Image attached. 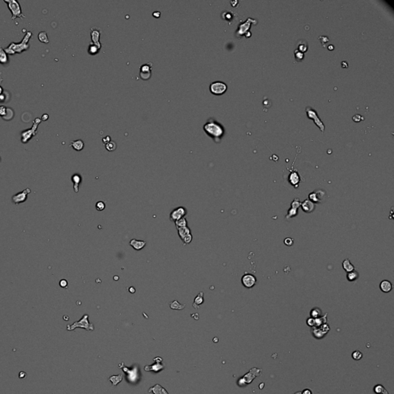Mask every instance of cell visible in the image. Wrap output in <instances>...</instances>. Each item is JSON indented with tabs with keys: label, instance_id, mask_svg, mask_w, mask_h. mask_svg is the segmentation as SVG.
<instances>
[{
	"label": "cell",
	"instance_id": "obj_1",
	"mask_svg": "<svg viewBox=\"0 0 394 394\" xmlns=\"http://www.w3.org/2000/svg\"><path fill=\"white\" fill-rule=\"evenodd\" d=\"M203 130L216 143H219L224 134L223 126L213 118H209L207 120L203 126Z\"/></svg>",
	"mask_w": 394,
	"mask_h": 394
},
{
	"label": "cell",
	"instance_id": "obj_2",
	"mask_svg": "<svg viewBox=\"0 0 394 394\" xmlns=\"http://www.w3.org/2000/svg\"><path fill=\"white\" fill-rule=\"evenodd\" d=\"M32 36L33 33L31 31L26 32L20 43H11L5 49H4V50L8 55H15L17 53L20 54L24 51H27L30 47L29 42Z\"/></svg>",
	"mask_w": 394,
	"mask_h": 394
},
{
	"label": "cell",
	"instance_id": "obj_3",
	"mask_svg": "<svg viewBox=\"0 0 394 394\" xmlns=\"http://www.w3.org/2000/svg\"><path fill=\"white\" fill-rule=\"evenodd\" d=\"M76 328H82L85 329L87 331H93L94 330V325L92 323H90L89 321V315L85 314L82 316L81 320L79 321H76L72 325H68L66 327V330L68 331H73Z\"/></svg>",
	"mask_w": 394,
	"mask_h": 394
},
{
	"label": "cell",
	"instance_id": "obj_4",
	"mask_svg": "<svg viewBox=\"0 0 394 394\" xmlns=\"http://www.w3.org/2000/svg\"><path fill=\"white\" fill-rule=\"evenodd\" d=\"M3 2L6 3L9 9L11 12L12 20H15L17 18H26V16L22 13L19 2H17L16 0H4Z\"/></svg>",
	"mask_w": 394,
	"mask_h": 394
},
{
	"label": "cell",
	"instance_id": "obj_5",
	"mask_svg": "<svg viewBox=\"0 0 394 394\" xmlns=\"http://www.w3.org/2000/svg\"><path fill=\"white\" fill-rule=\"evenodd\" d=\"M42 120L40 118H36L33 121V124L32 128L24 130L21 133V142L22 143H27L31 139L36 137L37 134V130Z\"/></svg>",
	"mask_w": 394,
	"mask_h": 394
},
{
	"label": "cell",
	"instance_id": "obj_6",
	"mask_svg": "<svg viewBox=\"0 0 394 394\" xmlns=\"http://www.w3.org/2000/svg\"><path fill=\"white\" fill-rule=\"evenodd\" d=\"M227 85L225 82L221 81H216L209 85V90L214 95H222L226 91Z\"/></svg>",
	"mask_w": 394,
	"mask_h": 394
},
{
	"label": "cell",
	"instance_id": "obj_7",
	"mask_svg": "<svg viewBox=\"0 0 394 394\" xmlns=\"http://www.w3.org/2000/svg\"><path fill=\"white\" fill-rule=\"evenodd\" d=\"M306 113H307V116H308V117H309V119H312L315 122L316 124L320 127L321 131L323 132L324 130H325V126H324V124L323 123V122L321 121L320 117L318 116L317 112H316V110L314 109L311 108L310 106H308L306 108Z\"/></svg>",
	"mask_w": 394,
	"mask_h": 394
},
{
	"label": "cell",
	"instance_id": "obj_8",
	"mask_svg": "<svg viewBox=\"0 0 394 394\" xmlns=\"http://www.w3.org/2000/svg\"><path fill=\"white\" fill-rule=\"evenodd\" d=\"M30 192H31V189L29 188H26V189H24L22 192H18V193L12 195V202H13L15 205H19V204L26 202L27 199V197H28V195Z\"/></svg>",
	"mask_w": 394,
	"mask_h": 394
},
{
	"label": "cell",
	"instance_id": "obj_9",
	"mask_svg": "<svg viewBox=\"0 0 394 394\" xmlns=\"http://www.w3.org/2000/svg\"><path fill=\"white\" fill-rule=\"evenodd\" d=\"M186 214H187V210H186V209L184 208L183 206H179L177 207V208L174 209L170 213L169 219H170L171 221L174 222L175 223V222L177 221V220L180 219L186 216Z\"/></svg>",
	"mask_w": 394,
	"mask_h": 394
},
{
	"label": "cell",
	"instance_id": "obj_10",
	"mask_svg": "<svg viewBox=\"0 0 394 394\" xmlns=\"http://www.w3.org/2000/svg\"><path fill=\"white\" fill-rule=\"evenodd\" d=\"M152 76V64L147 63L144 64L140 67V76L143 80H148L150 79Z\"/></svg>",
	"mask_w": 394,
	"mask_h": 394
},
{
	"label": "cell",
	"instance_id": "obj_11",
	"mask_svg": "<svg viewBox=\"0 0 394 394\" xmlns=\"http://www.w3.org/2000/svg\"><path fill=\"white\" fill-rule=\"evenodd\" d=\"M256 282V279L253 275L250 273H246L242 277V283L246 288H252L255 286Z\"/></svg>",
	"mask_w": 394,
	"mask_h": 394
},
{
	"label": "cell",
	"instance_id": "obj_12",
	"mask_svg": "<svg viewBox=\"0 0 394 394\" xmlns=\"http://www.w3.org/2000/svg\"><path fill=\"white\" fill-rule=\"evenodd\" d=\"M101 30L97 27H92L90 30V36L91 40H92V43L98 46L99 49L101 48V44L99 43V38H100Z\"/></svg>",
	"mask_w": 394,
	"mask_h": 394
},
{
	"label": "cell",
	"instance_id": "obj_13",
	"mask_svg": "<svg viewBox=\"0 0 394 394\" xmlns=\"http://www.w3.org/2000/svg\"><path fill=\"white\" fill-rule=\"evenodd\" d=\"M325 195V192L323 190H317L316 192H312L309 195V199L311 202H316V203H320L322 202L323 197Z\"/></svg>",
	"mask_w": 394,
	"mask_h": 394
},
{
	"label": "cell",
	"instance_id": "obj_14",
	"mask_svg": "<svg viewBox=\"0 0 394 394\" xmlns=\"http://www.w3.org/2000/svg\"><path fill=\"white\" fill-rule=\"evenodd\" d=\"M300 206L302 210L305 213H312L315 209V205L309 199H306L303 202H301Z\"/></svg>",
	"mask_w": 394,
	"mask_h": 394
},
{
	"label": "cell",
	"instance_id": "obj_15",
	"mask_svg": "<svg viewBox=\"0 0 394 394\" xmlns=\"http://www.w3.org/2000/svg\"><path fill=\"white\" fill-rule=\"evenodd\" d=\"M130 245L135 250L139 251V250H141L142 249H143L146 246V242L143 241V240H136V239H133V240H130Z\"/></svg>",
	"mask_w": 394,
	"mask_h": 394
},
{
	"label": "cell",
	"instance_id": "obj_16",
	"mask_svg": "<svg viewBox=\"0 0 394 394\" xmlns=\"http://www.w3.org/2000/svg\"><path fill=\"white\" fill-rule=\"evenodd\" d=\"M253 22V19H252L251 18H249L248 19H247V21L243 23V24L240 25V27H239V29L237 30V36H241V35L244 34L245 33H246V32H247V30L249 29V28H250V23Z\"/></svg>",
	"mask_w": 394,
	"mask_h": 394
},
{
	"label": "cell",
	"instance_id": "obj_17",
	"mask_svg": "<svg viewBox=\"0 0 394 394\" xmlns=\"http://www.w3.org/2000/svg\"><path fill=\"white\" fill-rule=\"evenodd\" d=\"M289 181L292 186H294L295 187H297L299 183V181H300V177H299V175L298 174V172L296 171L291 172V173L289 176Z\"/></svg>",
	"mask_w": 394,
	"mask_h": 394
},
{
	"label": "cell",
	"instance_id": "obj_18",
	"mask_svg": "<svg viewBox=\"0 0 394 394\" xmlns=\"http://www.w3.org/2000/svg\"><path fill=\"white\" fill-rule=\"evenodd\" d=\"M71 179H72V182H73L74 192H79V185H80L81 182H82V176L79 174H74L72 175Z\"/></svg>",
	"mask_w": 394,
	"mask_h": 394
},
{
	"label": "cell",
	"instance_id": "obj_19",
	"mask_svg": "<svg viewBox=\"0 0 394 394\" xmlns=\"http://www.w3.org/2000/svg\"><path fill=\"white\" fill-rule=\"evenodd\" d=\"M148 392H153V394H169V392L166 391V389L165 388H163L162 386H160L159 384H156L155 386H153V387L149 389Z\"/></svg>",
	"mask_w": 394,
	"mask_h": 394
},
{
	"label": "cell",
	"instance_id": "obj_20",
	"mask_svg": "<svg viewBox=\"0 0 394 394\" xmlns=\"http://www.w3.org/2000/svg\"><path fill=\"white\" fill-rule=\"evenodd\" d=\"M204 293L203 292H199V294L195 296V299H194V302L192 303V306L195 308V309H198L200 306V305H202L204 302Z\"/></svg>",
	"mask_w": 394,
	"mask_h": 394
},
{
	"label": "cell",
	"instance_id": "obj_21",
	"mask_svg": "<svg viewBox=\"0 0 394 394\" xmlns=\"http://www.w3.org/2000/svg\"><path fill=\"white\" fill-rule=\"evenodd\" d=\"M379 288L383 292H389L392 289V285L389 281L383 280L380 282Z\"/></svg>",
	"mask_w": 394,
	"mask_h": 394
},
{
	"label": "cell",
	"instance_id": "obj_22",
	"mask_svg": "<svg viewBox=\"0 0 394 394\" xmlns=\"http://www.w3.org/2000/svg\"><path fill=\"white\" fill-rule=\"evenodd\" d=\"M69 146H70L71 147L73 148L74 150H76V151H81V150H83L84 143L82 140H75V141L71 142Z\"/></svg>",
	"mask_w": 394,
	"mask_h": 394
},
{
	"label": "cell",
	"instance_id": "obj_23",
	"mask_svg": "<svg viewBox=\"0 0 394 394\" xmlns=\"http://www.w3.org/2000/svg\"><path fill=\"white\" fill-rule=\"evenodd\" d=\"M177 231H178V235H179V238H180L182 240H183L186 236L191 234V230L188 226L182 227V228H178Z\"/></svg>",
	"mask_w": 394,
	"mask_h": 394
},
{
	"label": "cell",
	"instance_id": "obj_24",
	"mask_svg": "<svg viewBox=\"0 0 394 394\" xmlns=\"http://www.w3.org/2000/svg\"><path fill=\"white\" fill-rule=\"evenodd\" d=\"M343 268L345 271H347V273H350V272H352V271L355 270L354 266L352 264L351 262L350 261L349 259H346V260L343 262Z\"/></svg>",
	"mask_w": 394,
	"mask_h": 394
},
{
	"label": "cell",
	"instance_id": "obj_25",
	"mask_svg": "<svg viewBox=\"0 0 394 394\" xmlns=\"http://www.w3.org/2000/svg\"><path fill=\"white\" fill-rule=\"evenodd\" d=\"M123 375H116V376H111L110 377H109V380L112 383V386H116L119 383L123 380Z\"/></svg>",
	"mask_w": 394,
	"mask_h": 394
},
{
	"label": "cell",
	"instance_id": "obj_26",
	"mask_svg": "<svg viewBox=\"0 0 394 394\" xmlns=\"http://www.w3.org/2000/svg\"><path fill=\"white\" fill-rule=\"evenodd\" d=\"M9 63L8 54L2 47H0V64H7Z\"/></svg>",
	"mask_w": 394,
	"mask_h": 394
},
{
	"label": "cell",
	"instance_id": "obj_27",
	"mask_svg": "<svg viewBox=\"0 0 394 394\" xmlns=\"http://www.w3.org/2000/svg\"><path fill=\"white\" fill-rule=\"evenodd\" d=\"M169 307L172 309H176V310H182L186 307V304H181L178 302L177 300H173L169 303Z\"/></svg>",
	"mask_w": 394,
	"mask_h": 394
},
{
	"label": "cell",
	"instance_id": "obj_28",
	"mask_svg": "<svg viewBox=\"0 0 394 394\" xmlns=\"http://www.w3.org/2000/svg\"><path fill=\"white\" fill-rule=\"evenodd\" d=\"M38 39L41 43H45V44H48V43H49V38H48V35L46 32L45 31L40 32V33L38 34Z\"/></svg>",
	"mask_w": 394,
	"mask_h": 394
},
{
	"label": "cell",
	"instance_id": "obj_29",
	"mask_svg": "<svg viewBox=\"0 0 394 394\" xmlns=\"http://www.w3.org/2000/svg\"><path fill=\"white\" fill-rule=\"evenodd\" d=\"M175 226H176V229L188 226V222L186 220V219L185 217H183V218L175 222Z\"/></svg>",
	"mask_w": 394,
	"mask_h": 394
},
{
	"label": "cell",
	"instance_id": "obj_30",
	"mask_svg": "<svg viewBox=\"0 0 394 394\" xmlns=\"http://www.w3.org/2000/svg\"><path fill=\"white\" fill-rule=\"evenodd\" d=\"M163 368V366H162L161 364H158L153 365V366H145V369H146V371H151V370H153L155 372H157L159 370H161Z\"/></svg>",
	"mask_w": 394,
	"mask_h": 394
},
{
	"label": "cell",
	"instance_id": "obj_31",
	"mask_svg": "<svg viewBox=\"0 0 394 394\" xmlns=\"http://www.w3.org/2000/svg\"><path fill=\"white\" fill-rule=\"evenodd\" d=\"M359 277V273L357 271L353 270L352 272H350V273H347V278L349 281L352 282V281H355L356 279H358Z\"/></svg>",
	"mask_w": 394,
	"mask_h": 394
},
{
	"label": "cell",
	"instance_id": "obj_32",
	"mask_svg": "<svg viewBox=\"0 0 394 394\" xmlns=\"http://www.w3.org/2000/svg\"><path fill=\"white\" fill-rule=\"evenodd\" d=\"M99 49H99L98 46H96L95 45H94L93 43H91L90 45L89 46V50H88V52H89V53L90 55H95L98 53V52L99 51Z\"/></svg>",
	"mask_w": 394,
	"mask_h": 394
},
{
	"label": "cell",
	"instance_id": "obj_33",
	"mask_svg": "<svg viewBox=\"0 0 394 394\" xmlns=\"http://www.w3.org/2000/svg\"><path fill=\"white\" fill-rule=\"evenodd\" d=\"M374 392L377 394H389L382 385H376L374 387Z\"/></svg>",
	"mask_w": 394,
	"mask_h": 394
},
{
	"label": "cell",
	"instance_id": "obj_34",
	"mask_svg": "<svg viewBox=\"0 0 394 394\" xmlns=\"http://www.w3.org/2000/svg\"><path fill=\"white\" fill-rule=\"evenodd\" d=\"M105 149L109 152L114 151V150L116 149V143L115 142H112V141L109 142L108 143L105 144Z\"/></svg>",
	"mask_w": 394,
	"mask_h": 394
},
{
	"label": "cell",
	"instance_id": "obj_35",
	"mask_svg": "<svg viewBox=\"0 0 394 394\" xmlns=\"http://www.w3.org/2000/svg\"><path fill=\"white\" fill-rule=\"evenodd\" d=\"M297 214H298V209L292 208V207H291V208L289 209V211H288V214L286 215V219L292 218V217L296 216Z\"/></svg>",
	"mask_w": 394,
	"mask_h": 394
},
{
	"label": "cell",
	"instance_id": "obj_36",
	"mask_svg": "<svg viewBox=\"0 0 394 394\" xmlns=\"http://www.w3.org/2000/svg\"><path fill=\"white\" fill-rule=\"evenodd\" d=\"M105 208V202H102V201H98L95 203V209H96L98 211H102L104 210Z\"/></svg>",
	"mask_w": 394,
	"mask_h": 394
},
{
	"label": "cell",
	"instance_id": "obj_37",
	"mask_svg": "<svg viewBox=\"0 0 394 394\" xmlns=\"http://www.w3.org/2000/svg\"><path fill=\"white\" fill-rule=\"evenodd\" d=\"M352 356H353V360H361L362 357H363V354H362L361 352L359 351V350H356L355 352H353Z\"/></svg>",
	"mask_w": 394,
	"mask_h": 394
},
{
	"label": "cell",
	"instance_id": "obj_38",
	"mask_svg": "<svg viewBox=\"0 0 394 394\" xmlns=\"http://www.w3.org/2000/svg\"><path fill=\"white\" fill-rule=\"evenodd\" d=\"M303 57H304L303 53H302V52L299 51L298 49H296V50L295 51V58H296V59L297 61H300L301 59H303Z\"/></svg>",
	"mask_w": 394,
	"mask_h": 394
},
{
	"label": "cell",
	"instance_id": "obj_39",
	"mask_svg": "<svg viewBox=\"0 0 394 394\" xmlns=\"http://www.w3.org/2000/svg\"><path fill=\"white\" fill-rule=\"evenodd\" d=\"M306 49H307V44L306 42H304V43H299V45H298V50H299V51L303 53V52L306 51Z\"/></svg>",
	"mask_w": 394,
	"mask_h": 394
},
{
	"label": "cell",
	"instance_id": "obj_40",
	"mask_svg": "<svg viewBox=\"0 0 394 394\" xmlns=\"http://www.w3.org/2000/svg\"><path fill=\"white\" fill-rule=\"evenodd\" d=\"M192 233H191V234H189V235L186 236V237H185L182 241L183 242L184 245H187V244H189V243L192 242Z\"/></svg>",
	"mask_w": 394,
	"mask_h": 394
},
{
	"label": "cell",
	"instance_id": "obj_41",
	"mask_svg": "<svg viewBox=\"0 0 394 394\" xmlns=\"http://www.w3.org/2000/svg\"><path fill=\"white\" fill-rule=\"evenodd\" d=\"M300 206H301V202L299 201V199H295L293 201H292V204H291V207L296 209H298Z\"/></svg>",
	"mask_w": 394,
	"mask_h": 394
},
{
	"label": "cell",
	"instance_id": "obj_42",
	"mask_svg": "<svg viewBox=\"0 0 394 394\" xmlns=\"http://www.w3.org/2000/svg\"><path fill=\"white\" fill-rule=\"evenodd\" d=\"M7 113V108L5 105H0V116L4 117Z\"/></svg>",
	"mask_w": 394,
	"mask_h": 394
},
{
	"label": "cell",
	"instance_id": "obj_43",
	"mask_svg": "<svg viewBox=\"0 0 394 394\" xmlns=\"http://www.w3.org/2000/svg\"><path fill=\"white\" fill-rule=\"evenodd\" d=\"M59 286H60L62 288H67L68 286L67 280H66V279H61L60 282H59Z\"/></svg>",
	"mask_w": 394,
	"mask_h": 394
},
{
	"label": "cell",
	"instance_id": "obj_44",
	"mask_svg": "<svg viewBox=\"0 0 394 394\" xmlns=\"http://www.w3.org/2000/svg\"><path fill=\"white\" fill-rule=\"evenodd\" d=\"M284 243L286 246H292L293 244V240L291 238H286V240H284Z\"/></svg>",
	"mask_w": 394,
	"mask_h": 394
},
{
	"label": "cell",
	"instance_id": "obj_45",
	"mask_svg": "<svg viewBox=\"0 0 394 394\" xmlns=\"http://www.w3.org/2000/svg\"><path fill=\"white\" fill-rule=\"evenodd\" d=\"M5 100H6V97H5V94L3 92L0 95V103L5 102Z\"/></svg>",
	"mask_w": 394,
	"mask_h": 394
},
{
	"label": "cell",
	"instance_id": "obj_46",
	"mask_svg": "<svg viewBox=\"0 0 394 394\" xmlns=\"http://www.w3.org/2000/svg\"><path fill=\"white\" fill-rule=\"evenodd\" d=\"M48 119H49V115H48V114H43V115L42 116L41 120H43V121H47Z\"/></svg>",
	"mask_w": 394,
	"mask_h": 394
},
{
	"label": "cell",
	"instance_id": "obj_47",
	"mask_svg": "<svg viewBox=\"0 0 394 394\" xmlns=\"http://www.w3.org/2000/svg\"><path fill=\"white\" fill-rule=\"evenodd\" d=\"M129 292H130V293H135V292H136V289H135L133 286H130V287L129 288Z\"/></svg>",
	"mask_w": 394,
	"mask_h": 394
},
{
	"label": "cell",
	"instance_id": "obj_48",
	"mask_svg": "<svg viewBox=\"0 0 394 394\" xmlns=\"http://www.w3.org/2000/svg\"><path fill=\"white\" fill-rule=\"evenodd\" d=\"M302 394H312V392H311V391L309 390V389H305V390H304L303 392H302Z\"/></svg>",
	"mask_w": 394,
	"mask_h": 394
},
{
	"label": "cell",
	"instance_id": "obj_49",
	"mask_svg": "<svg viewBox=\"0 0 394 394\" xmlns=\"http://www.w3.org/2000/svg\"><path fill=\"white\" fill-rule=\"evenodd\" d=\"M153 16L159 17V16H160V12H154V13H153Z\"/></svg>",
	"mask_w": 394,
	"mask_h": 394
},
{
	"label": "cell",
	"instance_id": "obj_50",
	"mask_svg": "<svg viewBox=\"0 0 394 394\" xmlns=\"http://www.w3.org/2000/svg\"><path fill=\"white\" fill-rule=\"evenodd\" d=\"M344 65H345V66H346V67H347V66H348V64H347V62H345V61H343V63H342V66H344Z\"/></svg>",
	"mask_w": 394,
	"mask_h": 394
},
{
	"label": "cell",
	"instance_id": "obj_51",
	"mask_svg": "<svg viewBox=\"0 0 394 394\" xmlns=\"http://www.w3.org/2000/svg\"><path fill=\"white\" fill-rule=\"evenodd\" d=\"M2 81H3V79L2 78V72H0V84L2 83Z\"/></svg>",
	"mask_w": 394,
	"mask_h": 394
},
{
	"label": "cell",
	"instance_id": "obj_52",
	"mask_svg": "<svg viewBox=\"0 0 394 394\" xmlns=\"http://www.w3.org/2000/svg\"><path fill=\"white\" fill-rule=\"evenodd\" d=\"M3 92H3V88H2V86L0 85V95H1L2 93H3Z\"/></svg>",
	"mask_w": 394,
	"mask_h": 394
},
{
	"label": "cell",
	"instance_id": "obj_53",
	"mask_svg": "<svg viewBox=\"0 0 394 394\" xmlns=\"http://www.w3.org/2000/svg\"><path fill=\"white\" fill-rule=\"evenodd\" d=\"M113 279H116V281H117V280H118L119 277H118V276H115V277H113Z\"/></svg>",
	"mask_w": 394,
	"mask_h": 394
},
{
	"label": "cell",
	"instance_id": "obj_54",
	"mask_svg": "<svg viewBox=\"0 0 394 394\" xmlns=\"http://www.w3.org/2000/svg\"><path fill=\"white\" fill-rule=\"evenodd\" d=\"M64 320H69V316H64Z\"/></svg>",
	"mask_w": 394,
	"mask_h": 394
},
{
	"label": "cell",
	"instance_id": "obj_55",
	"mask_svg": "<svg viewBox=\"0 0 394 394\" xmlns=\"http://www.w3.org/2000/svg\"><path fill=\"white\" fill-rule=\"evenodd\" d=\"M0 161H1V159H0Z\"/></svg>",
	"mask_w": 394,
	"mask_h": 394
}]
</instances>
